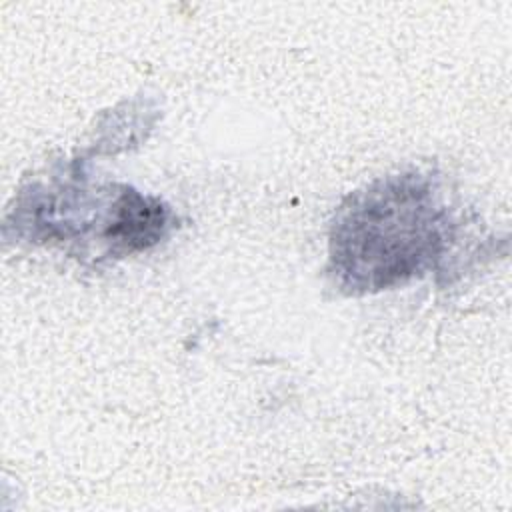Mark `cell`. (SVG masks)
Wrapping results in <instances>:
<instances>
[{"instance_id":"obj_1","label":"cell","mask_w":512,"mask_h":512,"mask_svg":"<svg viewBox=\"0 0 512 512\" xmlns=\"http://www.w3.org/2000/svg\"><path fill=\"white\" fill-rule=\"evenodd\" d=\"M456 220L432 174L402 172L350 194L330 232V274L350 294L386 290L438 268Z\"/></svg>"}]
</instances>
